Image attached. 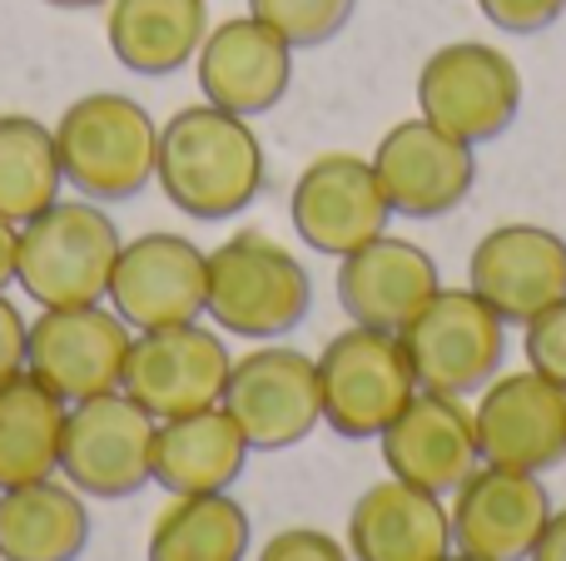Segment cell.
Instances as JSON below:
<instances>
[{
    "label": "cell",
    "instance_id": "cell-8",
    "mask_svg": "<svg viewBox=\"0 0 566 561\" xmlns=\"http://www.w3.org/2000/svg\"><path fill=\"white\" fill-rule=\"evenodd\" d=\"M155 417L129 393H99L70 403L65 443H60V477L90 502H119L155 483Z\"/></svg>",
    "mask_w": 566,
    "mask_h": 561
},
{
    "label": "cell",
    "instance_id": "cell-18",
    "mask_svg": "<svg viewBox=\"0 0 566 561\" xmlns=\"http://www.w3.org/2000/svg\"><path fill=\"white\" fill-rule=\"evenodd\" d=\"M378 447H382L388 477H402V483L422 487V493H438V497L458 493L482 467L472 407L462 398L428 393V388H418L412 403L382 427Z\"/></svg>",
    "mask_w": 566,
    "mask_h": 561
},
{
    "label": "cell",
    "instance_id": "cell-33",
    "mask_svg": "<svg viewBox=\"0 0 566 561\" xmlns=\"http://www.w3.org/2000/svg\"><path fill=\"white\" fill-rule=\"evenodd\" d=\"M527 561H566V507L562 512H552L547 532L537 537V547H532Z\"/></svg>",
    "mask_w": 566,
    "mask_h": 561
},
{
    "label": "cell",
    "instance_id": "cell-26",
    "mask_svg": "<svg viewBox=\"0 0 566 561\" xmlns=\"http://www.w3.org/2000/svg\"><path fill=\"white\" fill-rule=\"evenodd\" d=\"M249 512L229 493L175 497L149 527V561H244Z\"/></svg>",
    "mask_w": 566,
    "mask_h": 561
},
{
    "label": "cell",
    "instance_id": "cell-29",
    "mask_svg": "<svg viewBox=\"0 0 566 561\" xmlns=\"http://www.w3.org/2000/svg\"><path fill=\"white\" fill-rule=\"evenodd\" d=\"M522 353H527V368L552 383L566 388V298L552 308H542L527 328H522Z\"/></svg>",
    "mask_w": 566,
    "mask_h": 561
},
{
    "label": "cell",
    "instance_id": "cell-6",
    "mask_svg": "<svg viewBox=\"0 0 566 561\" xmlns=\"http://www.w3.org/2000/svg\"><path fill=\"white\" fill-rule=\"evenodd\" d=\"M398 338L418 388L448 398L482 393L507 358V324L472 288H438Z\"/></svg>",
    "mask_w": 566,
    "mask_h": 561
},
{
    "label": "cell",
    "instance_id": "cell-7",
    "mask_svg": "<svg viewBox=\"0 0 566 561\" xmlns=\"http://www.w3.org/2000/svg\"><path fill=\"white\" fill-rule=\"evenodd\" d=\"M418 115L468 139L472 149L492 145L522 115L517 60L482 40H452V45L432 50L418 70Z\"/></svg>",
    "mask_w": 566,
    "mask_h": 561
},
{
    "label": "cell",
    "instance_id": "cell-24",
    "mask_svg": "<svg viewBox=\"0 0 566 561\" xmlns=\"http://www.w3.org/2000/svg\"><path fill=\"white\" fill-rule=\"evenodd\" d=\"M90 507L70 483H25L0 493V561H80Z\"/></svg>",
    "mask_w": 566,
    "mask_h": 561
},
{
    "label": "cell",
    "instance_id": "cell-3",
    "mask_svg": "<svg viewBox=\"0 0 566 561\" xmlns=\"http://www.w3.org/2000/svg\"><path fill=\"white\" fill-rule=\"evenodd\" d=\"M119 248L125 239L95 199H55L20 224L15 284L40 308L105 304Z\"/></svg>",
    "mask_w": 566,
    "mask_h": 561
},
{
    "label": "cell",
    "instance_id": "cell-20",
    "mask_svg": "<svg viewBox=\"0 0 566 561\" xmlns=\"http://www.w3.org/2000/svg\"><path fill=\"white\" fill-rule=\"evenodd\" d=\"M442 288L438 264L412 239L378 234L373 244L338 258V304L353 324L402 334L408 318Z\"/></svg>",
    "mask_w": 566,
    "mask_h": 561
},
{
    "label": "cell",
    "instance_id": "cell-10",
    "mask_svg": "<svg viewBox=\"0 0 566 561\" xmlns=\"http://www.w3.org/2000/svg\"><path fill=\"white\" fill-rule=\"evenodd\" d=\"M229 368H234V358H229L224 338L214 328H205L199 318L195 324L149 328V334H135V343H129L119 393L135 398L155 423H169V417L205 413V407L224 403Z\"/></svg>",
    "mask_w": 566,
    "mask_h": 561
},
{
    "label": "cell",
    "instance_id": "cell-19",
    "mask_svg": "<svg viewBox=\"0 0 566 561\" xmlns=\"http://www.w3.org/2000/svg\"><path fill=\"white\" fill-rule=\"evenodd\" d=\"M199 95L239 119H259L283 105L293 85V45L254 15H234L209 25L195 55Z\"/></svg>",
    "mask_w": 566,
    "mask_h": 561
},
{
    "label": "cell",
    "instance_id": "cell-14",
    "mask_svg": "<svg viewBox=\"0 0 566 561\" xmlns=\"http://www.w3.org/2000/svg\"><path fill=\"white\" fill-rule=\"evenodd\" d=\"M205 288H209L205 248L185 234L155 229V234H139L119 248L105 298L135 334H149V328L205 318Z\"/></svg>",
    "mask_w": 566,
    "mask_h": 561
},
{
    "label": "cell",
    "instance_id": "cell-12",
    "mask_svg": "<svg viewBox=\"0 0 566 561\" xmlns=\"http://www.w3.org/2000/svg\"><path fill=\"white\" fill-rule=\"evenodd\" d=\"M289 219H293V234L313 254L348 258L353 248L388 234L392 209L382 199L378 174H373L368 159L348 155V149H328V155L308 159L303 174L293 179Z\"/></svg>",
    "mask_w": 566,
    "mask_h": 561
},
{
    "label": "cell",
    "instance_id": "cell-35",
    "mask_svg": "<svg viewBox=\"0 0 566 561\" xmlns=\"http://www.w3.org/2000/svg\"><path fill=\"white\" fill-rule=\"evenodd\" d=\"M55 10H95V6H109V0H45Z\"/></svg>",
    "mask_w": 566,
    "mask_h": 561
},
{
    "label": "cell",
    "instance_id": "cell-27",
    "mask_svg": "<svg viewBox=\"0 0 566 561\" xmlns=\"http://www.w3.org/2000/svg\"><path fill=\"white\" fill-rule=\"evenodd\" d=\"M65 189L55 155V129L35 115H0V214L10 224H25L40 209H50Z\"/></svg>",
    "mask_w": 566,
    "mask_h": 561
},
{
    "label": "cell",
    "instance_id": "cell-32",
    "mask_svg": "<svg viewBox=\"0 0 566 561\" xmlns=\"http://www.w3.org/2000/svg\"><path fill=\"white\" fill-rule=\"evenodd\" d=\"M25 343H30V324L6 294H0V383L15 373H25Z\"/></svg>",
    "mask_w": 566,
    "mask_h": 561
},
{
    "label": "cell",
    "instance_id": "cell-23",
    "mask_svg": "<svg viewBox=\"0 0 566 561\" xmlns=\"http://www.w3.org/2000/svg\"><path fill=\"white\" fill-rule=\"evenodd\" d=\"M209 35V0H109L105 40L109 55L145 80H165L195 65Z\"/></svg>",
    "mask_w": 566,
    "mask_h": 561
},
{
    "label": "cell",
    "instance_id": "cell-4",
    "mask_svg": "<svg viewBox=\"0 0 566 561\" xmlns=\"http://www.w3.org/2000/svg\"><path fill=\"white\" fill-rule=\"evenodd\" d=\"M313 308V278L279 239L244 229L209 248V288L205 314L214 328L254 343H274L293 334Z\"/></svg>",
    "mask_w": 566,
    "mask_h": 561
},
{
    "label": "cell",
    "instance_id": "cell-5",
    "mask_svg": "<svg viewBox=\"0 0 566 561\" xmlns=\"http://www.w3.org/2000/svg\"><path fill=\"white\" fill-rule=\"evenodd\" d=\"M412 393H418V378H412V363L402 353V338L388 328L348 324L323 343V427H333L338 437H348V443L382 437V427L412 403Z\"/></svg>",
    "mask_w": 566,
    "mask_h": 561
},
{
    "label": "cell",
    "instance_id": "cell-17",
    "mask_svg": "<svg viewBox=\"0 0 566 561\" xmlns=\"http://www.w3.org/2000/svg\"><path fill=\"white\" fill-rule=\"evenodd\" d=\"M468 288L497 308L502 324L527 328L566 298V239L542 224H497L468 258Z\"/></svg>",
    "mask_w": 566,
    "mask_h": 561
},
{
    "label": "cell",
    "instance_id": "cell-22",
    "mask_svg": "<svg viewBox=\"0 0 566 561\" xmlns=\"http://www.w3.org/2000/svg\"><path fill=\"white\" fill-rule=\"evenodd\" d=\"M249 453L239 423L224 407L169 417L155 427V457L149 473L169 497H199V493H229L244 477Z\"/></svg>",
    "mask_w": 566,
    "mask_h": 561
},
{
    "label": "cell",
    "instance_id": "cell-25",
    "mask_svg": "<svg viewBox=\"0 0 566 561\" xmlns=\"http://www.w3.org/2000/svg\"><path fill=\"white\" fill-rule=\"evenodd\" d=\"M65 413L70 403H60L30 373H15L0 383V493L45 483V477L60 473Z\"/></svg>",
    "mask_w": 566,
    "mask_h": 561
},
{
    "label": "cell",
    "instance_id": "cell-1",
    "mask_svg": "<svg viewBox=\"0 0 566 561\" xmlns=\"http://www.w3.org/2000/svg\"><path fill=\"white\" fill-rule=\"evenodd\" d=\"M264 174L269 165L254 125L209 99L175 109L159 129L155 179L169 204L199 224H224L244 214L264 189Z\"/></svg>",
    "mask_w": 566,
    "mask_h": 561
},
{
    "label": "cell",
    "instance_id": "cell-2",
    "mask_svg": "<svg viewBox=\"0 0 566 561\" xmlns=\"http://www.w3.org/2000/svg\"><path fill=\"white\" fill-rule=\"evenodd\" d=\"M60 174L80 199L95 204H125L155 184L159 125L139 99L119 89H95L65 105L55 119Z\"/></svg>",
    "mask_w": 566,
    "mask_h": 561
},
{
    "label": "cell",
    "instance_id": "cell-28",
    "mask_svg": "<svg viewBox=\"0 0 566 561\" xmlns=\"http://www.w3.org/2000/svg\"><path fill=\"white\" fill-rule=\"evenodd\" d=\"M358 0H249V15L264 20L293 50H318L343 35Z\"/></svg>",
    "mask_w": 566,
    "mask_h": 561
},
{
    "label": "cell",
    "instance_id": "cell-9",
    "mask_svg": "<svg viewBox=\"0 0 566 561\" xmlns=\"http://www.w3.org/2000/svg\"><path fill=\"white\" fill-rule=\"evenodd\" d=\"M219 407L239 423L254 453H283V447L308 443L323 427L318 358L279 343L254 348V353L234 358Z\"/></svg>",
    "mask_w": 566,
    "mask_h": 561
},
{
    "label": "cell",
    "instance_id": "cell-31",
    "mask_svg": "<svg viewBox=\"0 0 566 561\" xmlns=\"http://www.w3.org/2000/svg\"><path fill=\"white\" fill-rule=\"evenodd\" d=\"M259 561H353V557L348 547L333 542L318 527H289V532H274L259 547Z\"/></svg>",
    "mask_w": 566,
    "mask_h": 561
},
{
    "label": "cell",
    "instance_id": "cell-11",
    "mask_svg": "<svg viewBox=\"0 0 566 561\" xmlns=\"http://www.w3.org/2000/svg\"><path fill=\"white\" fill-rule=\"evenodd\" d=\"M129 343H135V328L115 308H40L25 343V373L45 383L60 403H85L125 383Z\"/></svg>",
    "mask_w": 566,
    "mask_h": 561
},
{
    "label": "cell",
    "instance_id": "cell-30",
    "mask_svg": "<svg viewBox=\"0 0 566 561\" xmlns=\"http://www.w3.org/2000/svg\"><path fill=\"white\" fill-rule=\"evenodd\" d=\"M478 10L507 35H542L566 15V0H478Z\"/></svg>",
    "mask_w": 566,
    "mask_h": 561
},
{
    "label": "cell",
    "instance_id": "cell-15",
    "mask_svg": "<svg viewBox=\"0 0 566 561\" xmlns=\"http://www.w3.org/2000/svg\"><path fill=\"white\" fill-rule=\"evenodd\" d=\"M448 522H452V552H468L482 561H527L537 537L552 522V497L542 487V473L482 463L452 493Z\"/></svg>",
    "mask_w": 566,
    "mask_h": 561
},
{
    "label": "cell",
    "instance_id": "cell-13",
    "mask_svg": "<svg viewBox=\"0 0 566 561\" xmlns=\"http://www.w3.org/2000/svg\"><path fill=\"white\" fill-rule=\"evenodd\" d=\"M373 174L392 214L402 219H442L468 204L478 184V149L468 139L438 129L432 119H402L373 149Z\"/></svg>",
    "mask_w": 566,
    "mask_h": 561
},
{
    "label": "cell",
    "instance_id": "cell-36",
    "mask_svg": "<svg viewBox=\"0 0 566 561\" xmlns=\"http://www.w3.org/2000/svg\"><path fill=\"white\" fill-rule=\"evenodd\" d=\"M442 561H482V557H468V552H448Z\"/></svg>",
    "mask_w": 566,
    "mask_h": 561
},
{
    "label": "cell",
    "instance_id": "cell-21",
    "mask_svg": "<svg viewBox=\"0 0 566 561\" xmlns=\"http://www.w3.org/2000/svg\"><path fill=\"white\" fill-rule=\"evenodd\" d=\"M452 552V522L438 493L388 477L373 483L348 512L353 561H442Z\"/></svg>",
    "mask_w": 566,
    "mask_h": 561
},
{
    "label": "cell",
    "instance_id": "cell-16",
    "mask_svg": "<svg viewBox=\"0 0 566 561\" xmlns=\"http://www.w3.org/2000/svg\"><path fill=\"white\" fill-rule=\"evenodd\" d=\"M478 453L492 467L517 473H552L566 457V388L542 373H507L482 388L472 407Z\"/></svg>",
    "mask_w": 566,
    "mask_h": 561
},
{
    "label": "cell",
    "instance_id": "cell-34",
    "mask_svg": "<svg viewBox=\"0 0 566 561\" xmlns=\"http://www.w3.org/2000/svg\"><path fill=\"white\" fill-rule=\"evenodd\" d=\"M15 244H20V224H10L0 214V294H6V284H15Z\"/></svg>",
    "mask_w": 566,
    "mask_h": 561
}]
</instances>
